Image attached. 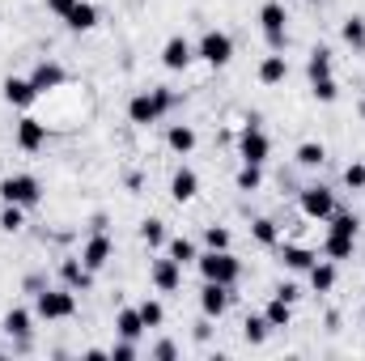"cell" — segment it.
Listing matches in <instances>:
<instances>
[{"instance_id": "obj_1", "label": "cell", "mask_w": 365, "mask_h": 361, "mask_svg": "<svg viewBox=\"0 0 365 361\" xmlns=\"http://www.w3.org/2000/svg\"><path fill=\"white\" fill-rule=\"evenodd\" d=\"M195 264H200V276H204V280H217V285H230V289H234L238 276H242V264H238L230 251H204Z\"/></svg>"}, {"instance_id": "obj_2", "label": "cell", "mask_w": 365, "mask_h": 361, "mask_svg": "<svg viewBox=\"0 0 365 361\" xmlns=\"http://www.w3.org/2000/svg\"><path fill=\"white\" fill-rule=\"evenodd\" d=\"M195 60H204L208 68H225L234 60V39L225 30H204L195 43Z\"/></svg>"}, {"instance_id": "obj_3", "label": "cell", "mask_w": 365, "mask_h": 361, "mask_svg": "<svg viewBox=\"0 0 365 361\" xmlns=\"http://www.w3.org/2000/svg\"><path fill=\"white\" fill-rule=\"evenodd\" d=\"M34 315L38 319H73L77 315V293L64 285V289H43L38 298H34Z\"/></svg>"}, {"instance_id": "obj_4", "label": "cell", "mask_w": 365, "mask_h": 361, "mask_svg": "<svg viewBox=\"0 0 365 361\" xmlns=\"http://www.w3.org/2000/svg\"><path fill=\"white\" fill-rule=\"evenodd\" d=\"M0 200L4 204H21V208H34L43 200V183L34 179V175H9V179H0Z\"/></svg>"}, {"instance_id": "obj_5", "label": "cell", "mask_w": 365, "mask_h": 361, "mask_svg": "<svg viewBox=\"0 0 365 361\" xmlns=\"http://www.w3.org/2000/svg\"><path fill=\"white\" fill-rule=\"evenodd\" d=\"M268 153H272V141H268V132L259 128V119H251V123L242 128V136H238V158H242V162L264 166V162H268Z\"/></svg>"}, {"instance_id": "obj_6", "label": "cell", "mask_w": 365, "mask_h": 361, "mask_svg": "<svg viewBox=\"0 0 365 361\" xmlns=\"http://www.w3.org/2000/svg\"><path fill=\"white\" fill-rule=\"evenodd\" d=\"M284 4L280 0H268L264 9H259V30H264V39H268V47L272 51H284L289 47V30H284Z\"/></svg>"}, {"instance_id": "obj_7", "label": "cell", "mask_w": 365, "mask_h": 361, "mask_svg": "<svg viewBox=\"0 0 365 361\" xmlns=\"http://www.w3.org/2000/svg\"><path fill=\"white\" fill-rule=\"evenodd\" d=\"M331 213H336V191H331V187L314 183V187L302 191V217H310V221H327Z\"/></svg>"}, {"instance_id": "obj_8", "label": "cell", "mask_w": 365, "mask_h": 361, "mask_svg": "<svg viewBox=\"0 0 365 361\" xmlns=\"http://www.w3.org/2000/svg\"><path fill=\"white\" fill-rule=\"evenodd\" d=\"M225 310H230V285L204 280V289H200V315L204 319H221Z\"/></svg>"}, {"instance_id": "obj_9", "label": "cell", "mask_w": 365, "mask_h": 361, "mask_svg": "<svg viewBox=\"0 0 365 361\" xmlns=\"http://www.w3.org/2000/svg\"><path fill=\"white\" fill-rule=\"evenodd\" d=\"M149 280H153L162 293H179L182 264H179V260H170V255H162V260H153V264H149Z\"/></svg>"}, {"instance_id": "obj_10", "label": "cell", "mask_w": 365, "mask_h": 361, "mask_svg": "<svg viewBox=\"0 0 365 361\" xmlns=\"http://www.w3.org/2000/svg\"><path fill=\"white\" fill-rule=\"evenodd\" d=\"M17 149L21 153H38L43 145H47V123H38L34 115H26V119H17Z\"/></svg>"}, {"instance_id": "obj_11", "label": "cell", "mask_w": 365, "mask_h": 361, "mask_svg": "<svg viewBox=\"0 0 365 361\" xmlns=\"http://www.w3.org/2000/svg\"><path fill=\"white\" fill-rule=\"evenodd\" d=\"M191 60H195V47L175 34V39H166V47H162V64L170 68V73H182V68H191Z\"/></svg>"}, {"instance_id": "obj_12", "label": "cell", "mask_w": 365, "mask_h": 361, "mask_svg": "<svg viewBox=\"0 0 365 361\" xmlns=\"http://www.w3.org/2000/svg\"><path fill=\"white\" fill-rule=\"evenodd\" d=\"M110 255H115V243H110V238H106L102 230H98V234H93L90 243L81 247V264H86L90 272H102V268H106V260H110Z\"/></svg>"}, {"instance_id": "obj_13", "label": "cell", "mask_w": 365, "mask_h": 361, "mask_svg": "<svg viewBox=\"0 0 365 361\" xmlns=\"http://www.w3.org/2000/svg\"><path fill=\"white\" fill-rule=\"evenodd\" d=\"M64 77H68V73H64V64H56V60H38V64H34V73H30V86H34L38 93H47V90H60V86H64Z\"/></svg>"}, {"instance_id": "obj_14", "label": "cell", "mask_w": 365, "mask_h": 361, "mask_svg": "<svg viewBox=\"0 0 365 361\" xmlns=\"http://www.w3.org/2000/svg\"><path fill=\"white\" fill-rule=\"evenodd\" d=\"M128 119H132V123H140V128H149V123H158V119H162V106H158L153 90L136 93V98L128 102Z\"/></svg>"}, {"instance_id": "obj_15", "label": "cell", "mask_w": 365, "mask_h": 361, "mask_svg": "<svg viewBox=\"0 0 365 361\" xmlns=\"http://www.w3.org/2000/svg\"><path fill=\"white\" fill-rule=\"evenodd\" d=\"M30 323H34V315H30L26 306H13V310L4 315V323H0V327H4V332H9V336L21 345V349H26V345H30V332H34Z\"/></svg>"}, {"instance_id": "obj_16", "label": "cell", "mask_w": 365, "mask_h": 361, "mask_svg": "<svg viewBox=\"0 0 365 361\" xmlns=\"http://www.w3.org/2000/svg\"><path fill=\"white\" fill-rule=\"evenodd\" d=\"M0 90H4V102H9V106H17V111H26V106L38 98V90L30 86V77H4V86H0Z\"/></svg>"}, {"instance_id": "obj_17", "label": "cell", "mask_w": 365, "mask_h": 361, "mask_svg": "<svg viewBox=\"0 0 365 361\" xmlns=\"http://www.w3.org/2000/svg\"><path fill=\"white\" fill-rule=\"evenodd\" d=\"M60 280H64L73 293H81V289H90V285H93V272L86 268V264H81V255H77V260H64V264H60Z\"/></svg>"}, {"instance_id": "obj_18", "label": "cell", "mask_w": 365, "mask_h": 361, "mask_svg": "<svg viewBox=\"0 0 365 361\" xmlns=\"http://www.w3.org/2000/svg\"><path fill=\"white\" fill-rule=\"evenodd\" d=\"M170 195H175L179 204H191V200L200 195V175H195V171H187V166L175 171V179H170Z\"/></svg>"}, {"instance_id": "obj_19", "label": "cell", "mask_w": 365, "mask_h": 361, "mask_svg": "<svg viewBox=\"0 0 365 361\" xmlns=\"http://www.w3.org/2000/svg\"><path fill=\"white\" fill-rule=\"evenodd\" d=\"M280 260H284V268H293V272H310V264L319 255L310 247H302V243H280Z\"/></svg>"}, {"instance_id": "obj_20", "label": "cell", "mask_w": 365, "mask_h": 361, "mask_svg": "<svg viewBox=\"0 0 365 361\" xmlns=\"http://www.w3.org/2000/svg\"><path fill=\"white\" fill-rule=\"evenodd\" d=\"M115 332H119L123 340H140V336H145V319H140V310H136V306H123V310L115 315Z\"/></svg>"}, {"instance_id": "obj_21", "label": "cell", "mask_w": 365, "mask_h": 361, "mask_svg": "<svg viewBox=\"0 0 365 361\" xmlns=\"http://www.w3.org/2000/svg\"><path fill=\"white\" fill-rule=\"evenodd\" d=\"M306 276H310V289L314 293H331L336 289V260H314Z\"/></svg>"}, {"instance_id": "obj_22", "label": "cell", "mask_w": 365, "mask_h": 361, "mask_svg": "<svg viewBox=\"0 0 365 361\" xmlns=\"http://www.w3.org/2000/svg\"><path fill=\"white\" fill-rule=\"evenodd\" d=\"M284 77H289V60H284L280 51H272V56L259 60V81H264V86H280Z\"/></svg>"}, {"instance_id": "obj_23", "label": "cell", "mask_w": 365, "mask_h": 361, "mask_svg": "<svg viewBox=\"0 0 365 361\" xmlns=\"http://www.w3.org/2000/svg\"><path fill=\"white\" fill-rule=\"evenodd\" d=\"M353 251H357V238H349V234H331L327 230V243H323V255L327 260H353Z\"/></svg>"}, {"instance_id": "obj_24", "label": "cell", "mask_w": 365, "mask_h": 361, "mask_svg": "<svg viewBox=\"0 0 365 361\" xmlns=\"http://www.w3.org/2000/svg\"><path fill=\"white\" fill-rule=\"evenodd\" d=\"M64 21H68V30L86 34V30H93V26H98V9H93L90 0H77V4H73V13H68Z\"/></svg>"}, {"instance_id": "obj_25", "label": "cell", "mask_w": 365, "mask_h": 361, "mask_svg": "<svg viewBox=\"0 0 365 361\" xmlns=\"http://www.w3.org/2000/svg\"><path fill=\"white\" fill-rule=\"evenodd\" d=\"M306 77H310V81L331 77V47H314V51H310V60H306Z\"/></svg>"}, {"instance_id": "obj_26", "label": "cell", "mask_w": 365, "mask_h": 361, "mask_svg": "<svg viewBox=\"0 0 365 361\" xmlns=\"http://www.w3.org/2000/svg\"><path fill=\"white\" fill-rule=\"evenodd\" d=\"M293 158H297V166H306V171H319V166L327 162V149H323L319 141H302Z\"/></svg>"}, {"instance_id": "obj_27", "label": "cell", "mask_w": 365, "mask_h": 361, "mask_svg": "<svg viewBox=\"0 0 365 361\" xmlns=\"http://www.w3.org/2000/svg\"><path fill=\"white\" fill-rule=\"evenodd\" d=\"M340 39H344L353 51H365V17H361V13L344 17V26H340Z\"/></svg>"}, {"instance_id": "obj_28", "label": "cell", "mask_w": 365, "mask_h": 361, "mask_svg": "<svg viewBox=\"0 0 365 361\" xmlns=\"http://www.w3.org/2000/svg\"><path fill=\"white\" fill-rule=\"evenodd\" d=\"M166 145H170L175 153H191V149H195V132H191L187 123H170V128H166Z\"/></svg>"}, {"instance_id": "obj_29", "label": "cell", "mask_w": 365, "mask_h": 361, "mask_svg": "<svg viewBox=\"0 0 365 361\" xmlns=\"http://www.w3.org/2000/svg\"><path fill=\"white\" fill-rule=\"evenodd\" d=\"M268 332H272V327H268L264 315H247V319H242V340H247V345H264Z\"/></svg>"}, {"instance_id": "obj_30", "label": "cell", "mask_w": 365, "mask_h": 361, "mask_svg": "<svg viewBox=\"0 0 365 361\" xmlns=\"http://www.w3.org/2000/svg\"><path fill=\"white\" fill-rule=\"evenodd\" d=\"M264 319H268V327H289V323H293V302L272 298V302H268V310H264Z\"/></svg>"}, {"instance_id": "obj_31", "label": "cell", "mask_w": 365, "mask_h": 361, "mask_svg": "<svg viewBox=\"0 0 365 361\" xmlns=\"http://www.w3.org/2000/svg\"><path fill=\"white\" fill-rule=\"evenodd\" d=\"M140 243L145 247H162L166 243V221L162 217H145L140 221Z\"/></svg>"}, {"instance_id": "obj_32", "label": "cell", "mask_w": 365, "mask_h": 361, "mask_svg": "<svg viewBox=\"0 0 365 361\" xmlns=\"http://www.w3.org/2000/svg\"><path fill=\"white\" fill-rule=\"evenodd\" d=\"M251 234H255V243H259V247H280V230H276L272 217H259V221L251 225Z\"/></svg>"}, {"instance_id": "obj_33", "label": "cell", "mask_w": 365, "mask_h": 361, "mask_svg": "<svg viewBox=\"0 0 365 361\" xmlns=\"http://www.w3.org/2000/svg\"><path fill=\"white\" fill-rule=\"evenodd\" d=\"M166 255L179 260V264H195V260H200V251H195L191 238H170V243H166Z\"/></svg>"}, {"instance_id": "obj_34", "label": "cell", "mask_w": 365, "mask_h": 361, "mask_svg": "<svg viewBox=\"0 0 365 361\" xmlns=\"http://www.w3.org/2000/svg\"><path fill=\"white\" fill-rule=\"evenodd\" d=\"M234 183H238V191H255V187L264 183V171H259L255 162H242V171L234 175Z\"/></svg>"}, {"instance_id": "obj_35", "label": "cell", "mask_w": 365, "mask_h": 361, "mask_svg": "<svg viewBox=\"0 0 365 361\" xmlns=\"http://www.w3.org/2000/svg\"><path fill=\"white\" fill-rule=\"evenodd\" d=\"M327 221H331V225H327L331 234H349V238H357V225H361V221H357L353 213H331Z\"/></svg>"}, {"instance_id": "obj_36", "label": "cell", "mask_w": 365, "mask_h": 361, "mask_svg": "<svg viewBox=\"0 0 365 361\" xmlns=\"http://www.w3.org/2000/svg\"><path fill=\"white\" fill-rule=\"evenodd\" d=\"M136 310H140L145 327H162V323H166V306H162V302H153V298H149V302H140Z\"/></svg>"}, {"instance_id": "obj_37", "label": "cell", "mask_w": 365, "mask_h": 361, "mask_svg": "<svg viewBox=\"0 0 365 361\" xmlns=\"http://www.w3.org/2000/svg\"><path fill=\"white\" fill-rule=\"evenodd\" d=\"M26 221H21V204H4V213H0V230L4 234H17Z\"/></svg>"}, {"instance_id": "obj_38", "label": "cell", "mask_w": 365, "mask_h": 361, "mask_svg": "<svg viewBox=\"0 0 365 361\" xmlns=\"http://www.w3.org/2000/svg\"><path fill=\"white\" fill-rule=\"evenodd\" d=\"M204 247H208V251H230V230L208 225V230H204Z\"/></svg>"}, {"instance_id": "obj_39", "label": "cell", "mask_w": 365, "mask_h": 361, "mask_svg": "<svg viewBox=\"0 0 365 361\" xmlns=\"http://www.w3.org/2000/svg\"><path fill=\"white\" fill-rule=\"evenodd\" d=\"M344 187L349 191H365V162H349L344 166Z\"/></svg>"}, {"instance_id": "obj_40", "label": "cell", "mask_w": 365, "mask_h": 361, "mask_svg": "<svg viewBox=\"0 0 365 361\" xmlns=\"http://www.w3.org/2000/svg\"><path fill=\"white\" fill-rule=\"evenodd\" d=\"M310 90L319 102H336L340 98V86H336V77H323V81H310Z\"/></svg>"}, {"instance_id": "obj_41", "label": "cell", "mask_w": 365, "mask_h": 361, "mask_svg": "<svg viewBox=\"0 0 365 361\" xmlns=\"http://www.w3.org/2000/svg\"><path fill=\"white\" fill-rule=\"evenodd\" d=\"M110 357H115V361H132V357H136V340H123V336H119V345L110 349Z\"/></svg>"}, {"instance_id": "obj_42", "label": "cell", "mask_w": 365, "mask_h": 361, "mask_svg": "<svg viewBox=\"0 0 365 361\" xmlns=\"http://www.w3.org/2000/svg\"><path fill=\"white\" fill-rule=\"evenodd\" d=\"M153 98H158L162 115H166V111H175V102H179V93H175V90H166V86H158V90H153Z\"/></svg>"}, {"instance_id": "obj_43", "label": "cell", "mask_w": 365, "mask_h": 361, "mask_svg": "<svg viewBox=\"0 0 365 361\" xmlns=\"http://www.w3.org/2000/svg\"><path fill=\"white\" fill-rule=\"evenodd\" d=\"M153 357H158V361H175V357H179V349H175L170 340H158V345H153Z\"/></svg>"}, {"instance_id": "obj_44", "label": "cell", "mask_w": 365, "mask_h": 361, "mask_svg": "<svg viewBox=\"0 0 365 361\" xmlns=\"http://www.w3.org/2000/svg\"><path fill=\"white\" fill-rule=\"evenodd\" d=\"M43 4H47V13H56V17H68L77 0H43Z\"/></svg>"}, {"instance_id": "obj_45", "label": "cell", "mask_w": 365, "mask_h": 361, "mask_svg": "<svg viewBox=\"0 0 365 361\" xmlns=\"http://www.w3.org/2000/svg\"><path fill=\"white\" fill-rule=\"evenodd\" d=\"M276 298H284V302H297V298H302V289H297V285H276Z\"/></svg>"}, {"instance_id": "obj_46", "label": "cell", "mask_w": 365, "mask_h": 361, "mask_svg": "<svg viewBox=\"0 0 365 361\" xmlns=\"http://www.w3.org/2000/svg\"><path fill=\"white\" fill-rule=\"evenodd\" d=\"M208 323H212V319H200V323H195V340H208Z\"/></svg>"}, {"instance_id": "obj_47", "label": "cell", "mask_w": 365, "mask_h": 361, "mask_svg": "<svg viewBox=\"0 0 365 361\" xmlns=\"http://www.w3.org/2000/svg\"><path fill=\"white\" fill-rule=\"evenodd\" d=\"M361 115H365V102H361Z\"/></svg>"}]
</instances>
